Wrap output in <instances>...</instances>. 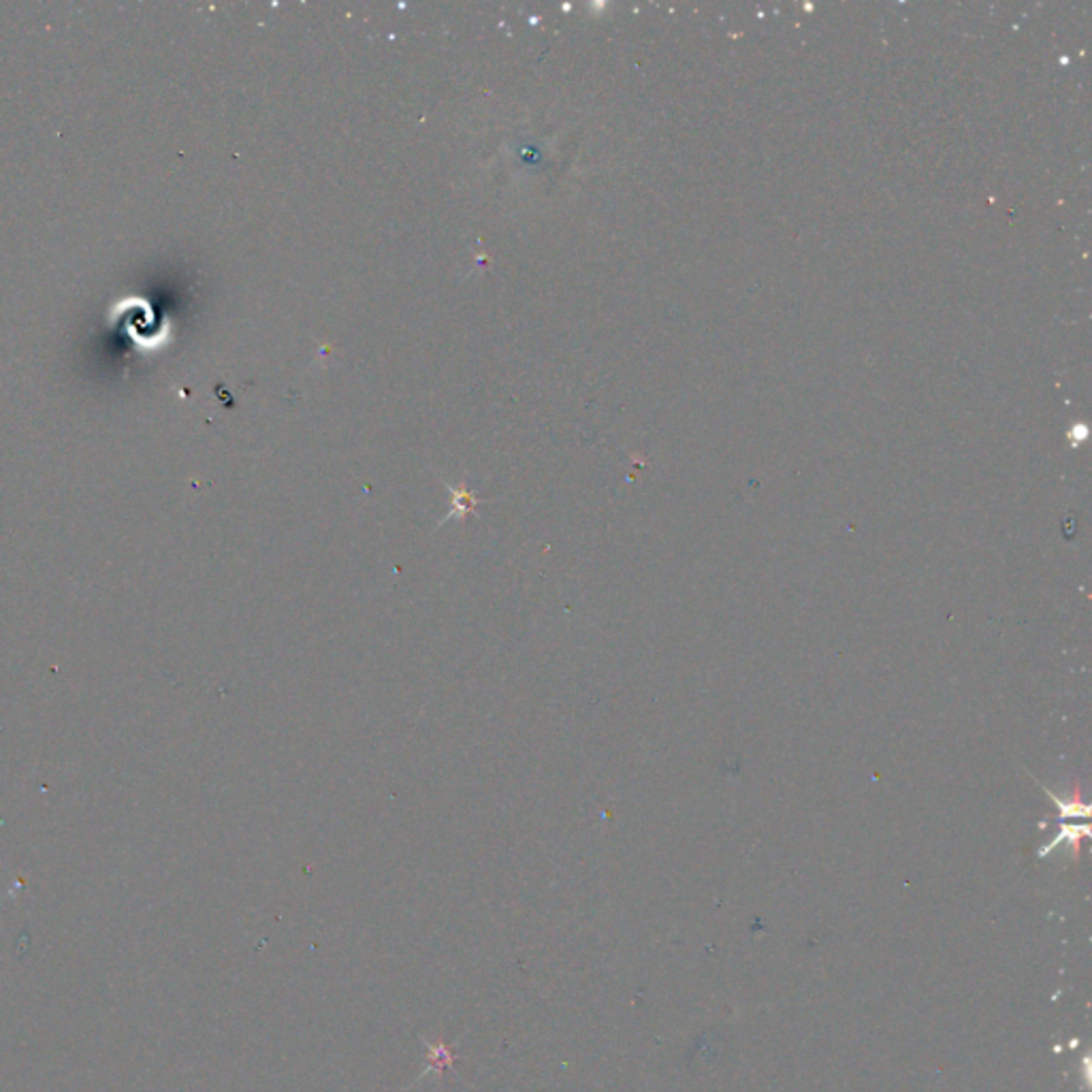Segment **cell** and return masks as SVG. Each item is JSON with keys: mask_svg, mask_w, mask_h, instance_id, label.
<instances>
[{"mask_svg": "<svg viewBox=\"0 0 1092 1092\" xmlns=\"http://www.w3.org/2000/svg\"><path fill=\"white\" fill-rule=\"evenodd\" d=\"M425 1045H427V1050H429L427 1059L431 1061V1067L425 1071V1076H427L429 1071H433V1069L442 1071L444 1067H448V1064H453L455 1056H453V1052H450V1050L446 1048L444 1043H425Z\"/></svg>", "mask_w": 1092, "mask_h": 1092, "instance_id": "obj_1", "label": "cell"}]
</instances>
